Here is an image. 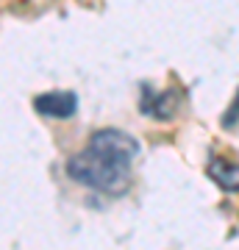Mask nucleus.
I'll return each mask as SVG.
<instances>
[{
	"mask_svg": "<svg viewBox=\"0 0 239 250\" xmlns=\"http://www.w3.org/2000/svg\"><path fill=\"white\" fill-rule=\"evenodd\" d=\"M139 145L123 131L106 128L89 139V145L67 164V175L89 189L117 195L131 181V161L136 159Z\"/></svg>",
	"mask_w": 239,
	"mask_h": 250,
	"instance_id": "1",
	"label": "nucleus"
},
{
	"mask_svg": "<svg viewBox=\"0 0 239 250\" xmlns=\"http://www.w3.org/2000/svg\"><path fill=\"white\" fill-rule=\"evenodd\" d=\"M34 108L42 117H53V120H67L75 114L78 98L72 92H44L34 98Z\"/></svg>",
	"mask_w": 239,
	"mask_h": 250,
	"instance_id": "2",
	"label": "nucleus"
},
{
	"mask_svg": "<svg viewBox=\"0 0 239 250\" xmlns=\"http://www.w3.org/2000/svg\"><path fill=\"white\" fill-rule=\"evenodd\" d=\"M209 178L217 187H222L225 192H237L239 189V167L225 159H220V156H212V161H209Z\"/></svg>",
	"mask_w": 239,
	"mask_h": 250,
	"instance_id": "3",
	"label": "nucleus"
},
{
	"mask_svg": "<svg viewBox=\"0 0 239 250\" xmlns=\"http://www.w3.org/2000/svg\"><path fill=\"white\" fill-rule=\"evenodd\" d=\"M175 100L178 98L173 92H167V95H151V89L145 86V98L139 100V108L145 114L156 117V120H164V117H170L175 111Z\"/></svg>",
	"mask_w": 239,
	"mask_h": 250,
	"instance_id": "4",
	"label": "nucleus"
}]
</instances>
